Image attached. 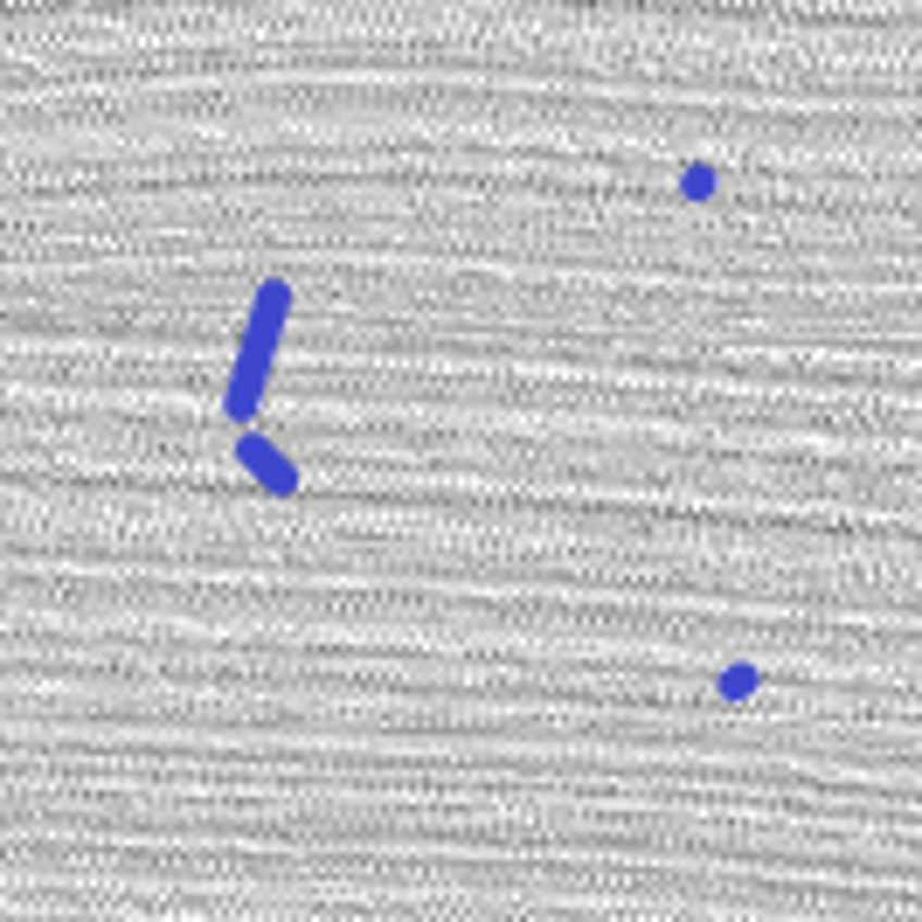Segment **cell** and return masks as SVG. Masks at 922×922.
Returning a JSON list of instances; mask_svg holds the SVG:
<instances>
[{
  "mask_svg": "<svg viewBox=\"0 0 922 922\" xmlns=\"http://www.w3.org/2000/svg\"><path fill=\"white\" fill-rule=\"evenodd\" d=\"M285 306H291L285 278H271L257 291V312L244 326V354H236V375H229V416H250L257 396H264V375H271V361H278V334H285Z\"/></svg>",
  "mask_w": 922,
  "mask_h": 922,
  "instance_id": "obj_1",
  "label": "cell"
},
{
  "mask_svg": "<svg viewBox=\"0 0 922 922\" xmlns=\"http://www.w3.org/2000/svg\"><path fill=\"white\" fill-rule=\"evenodd\" d=\"M236 451H244V465H250L257 478H264V486L278 493V500H285V493H299V472H291V458H285V451H271V437H257V431H250Z\"/></svg>",
  "mask_w": 922,
  "mask_h": 922,
  "instance_id": "obj_2",
  "label": "cell"
}]
</instances>
